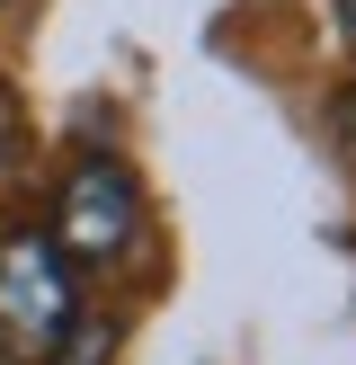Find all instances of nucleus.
Masks as SVG:
<instances>
[{"label": "nucleus", "mask_w": 356, "mask_h": 365, "mask_svg": "<svg viewBox=\"0 0 356 365\" xmlns=\"http://www.w3.org/2000/svg\"><path fill=\"white\" fill-rule=\"evenodd\" d=\"M80 321V285H71V259L53 250V232L18 223L0 232V348L45 365V348Z\"/></svg>", "instance_id": "nucleus-1"}, {"label": "nucleus", "mask_w": 356, "mask_h": 365, "mask_svg": "<svg viewBox=\"0 0 356 365\" xmlns=\"http://www.w3.org/2000/svg\"><path fill=\"white\" fill-rule=\"evenodd\" d=\"M134 241H142V187H134V170H125L116 152H89L80 170L63 178V205H53V250H63V259L107 267V259H125Z\"/></svg>", "instance_id": "nucleus-2"}, {"label": "nucleus", "mask_w": 356, "mask_h": 365, "mask_svg": "<svg viewBox=\"0 0 356 365\" xmlns=\"http://www.w3.org/2000/svg\"><path fill=\"white\" fill-rule=\"evenodd\" d=\"M27 152H36L27 107H18V89L0 81V196H18V178H27Z\"/></svg>", "instance_id": "nucleus-3"}, {"label": "nucleus", "mask_w": 356, "mask_h": 365, "mask_svg": "<svg viewBox=\"0 0 356 365\" xmlns=\"http://www.w3.org/2000/svg\"><path fill=\"white\" fill-rule=\"evenodd\" d=\"M45 365H116V330L80 312V321H71V330H63V339L45 348Z\"/></svg>", "instance_id": "nucleus-4"}, {"label": "nucleus", "mask_w": 356, "mask_h": 365, "mask_svg": "<svg viewBox=\"0 0 356 365\" xmlns=\"http://www.w3.org/2000/svg\"><path fill=\"white\" fill-rule=\"evenodd\" d=\"M330 125H338V143H347V152H356V81L338 89V107H330Z\"/></svg>", "instance_id": "nucleus-5"}, {"label": "nucleus", "mask_w": 356, "mask_h": 365, "mask_svg": "<svg viewBox=\"0 0 356 365\" xmlns=\"http://www.w3.org/2000/svg\"><path fill=\"white\" fill-rule=\"evenodd\" d=\"M330 18H338V36H347V53H356V0H330Z\"/></svg>", "instance_id": "nucleus-6"}, {"label": "nucleus", "mask_w": 356, "mask_h": 365, "mask_svg": "<svg viewBox=\"0 0 356 365\" xmlns=\"http://www.w3.org/2000/svg\"><path fill=\"white\" fill-rule=\"evenodd\" d=\"M0 9H9V0H0Z\"/></svg>", "instance_id": "nucleus-7"}]
</instances>
